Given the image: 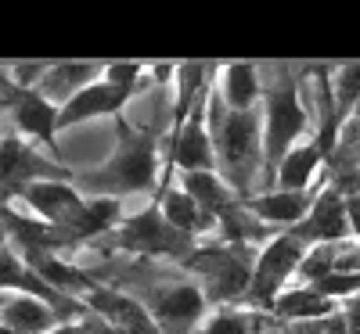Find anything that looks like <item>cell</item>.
I'll use <instances>...</instances> for the list:
<instances>
[{"instance_id": "1", "label": "cell", "mask_w": 360, "mask_h": 334, "mask_svg": "<svg viewBox=\"0 0 360 334\" xmlns=\"http://www.w3.org/2000/svg\"><path fill=\"white\" fill-rule=\"evenodd\" d=\"M209 133H213L217 147V173L224 176V184L249 201L256 180L263 176V115L252 112H231L220 98V90L209 98Z\"/></svg>"}, {"instance_id": "2", "label": "cell", "mask_w": 360, "mask_h": 334, "mask_svg": "<svg viewBox=\"0 0 360 334\" xmlns=\"http://www.w3.org/2000/svg\"><path fill=\"white\" fill-rule=\"evenodd\" d=\"M155 184V137L134 130L127 119H119V147L115 155L98 169L76 176V191L115 198V194H137Z\"/></svg>"}, {"instance_id": "3", "label": "cell", "mask_w": 360, "mask_h": 334, "mask_svg": "<svg viewBox=\"0 0 360 334\" xmlns=\"http://www.w3.org/2000/svg\"><path fill=\"white\" fill-rule=\"evenodd\" d=\"M310 112L299 101V83L281 69L278 79L266 86V108H263V180L274 184V169L295 147V140L310 130Z\"/></svg>"}, {"instance_id": "4", "label": "cell", "mask_w": 360, "mask_h": 334, "mask_svg": "<svg viewBox=\"0 0 360 334\" xmlns=\"http://www.w3.org/2000/svg\"><path fill=\"white\" fill-rule=\"evenodd\" d=\"M256 252L252 245H209L195 248V255L184 262L205 288V298L217 306H231V302H245L256 273Z\"/></svg>"}, {"instance_id": "5", "label": "cell", "mask_w": 360, "mask_h": 334, "mask_svg": "<svg viewBox=\"0 0 360 334\" xmlns=\"http://www.w3.org/2000/svg\"><path fill=\"white\" fill-rule=\"evenodd\" d=\"M307 245L299 241L292 230L288 234H278L274 241H266L259 248V259H256V273H252V288L245 295L249 309H259V313H270L274 302L281 298L288 277H295L299 266L307 259Z\"/></svg>"}, {"instance_id": "6", "label": "cell", "mask_w": 360, "mask_h": 334, "mask_svg": "<svg viewBox=\"0 0 360 334\" xmlns=\"http://www.w3.org/2000/svg\"><path fill=\"white\" fill-rule=\"evenodd\" d=\"M112 245L123 248V252H134V255H169L176 262H188L195 255V237L169 227V220L162 216L159 205L144 208L134 220H127L123 227H115Z\"/></svg>"}, {"instance_id": "7", "label": "cell", "mask_w": 360, "mask_h": 334, "mask_svg": "<svg viewBox=\"0 0 360 334\" xmlns=\"http://www.w3.org/2000/svg\"><path fill=\"white\" fill-rule=\"evenodd\" d=\"M205 291L195 281H162L152 284L144 309L152 313L159 334H191L205 316Z\"/></svg>"}, {"instance_id": "8", "label": "cell", "mask_w": 360, "mask_h": 334, "mask_svg": "<svg viewBox=\"0 0 360 334\" xmlns=\"http://www.w3.org/2000/svg\"><path fill=\"white\" fill-rule=\"evenodd\" d=\"M209 98H213V86H205L188 123L169 133V162H166V176L173 169H184V173H217V147H213V133L205 130V108Z\"/></svg>"}, {"instance_id": "9", "label": "cell", "mask_w": 360, "mask_h": 334, "mask_svg": "<svg viewBox=\"0 0 360 334\" xmlns=\"http://www.w3.org/2000/svg\"><path fill=\"white\" fill-rule=\"evenodd\" d=\"M18 194L44 223L65 230L69 241L76 245V227L86 216V201L72 184H65V180H37V184H25Z\"/></svg>"}, {"instance_id": "10", "label": "cell", "mask_w": 360, "mask_h": 334, "mask_svg": "<svg viewBox=\"0 0 360 334\" xmlns=\"http://www.w3.org/2000/svg\"><path fill=\"white\" fill-rule=\"evenodd\" d=\"M307 248L314 245H339V241L353 237V220H349V198L335 191L332 184H324L314 198L310 216L292 230Z\"/></svg>"}, {"instance_id": "11", "label": "cell", "mask_w": 360, "mask_h": 334, "mask_svg": "<svg viewBox=\"0 0 360 334\" xmlns=\"http://www.w3.org/2000/svg\"><path fill=\"white\" fill-rule=\"evenodd\" d=\"M0 105H8L11 115H15V126L33 137L40 144H47L54 155H58V144H54V133H58V108L40 98V90H18L11 79H0Z\"/></svg>"}, {"instance_id": "12", "label": "cell", "mask_w": 360, "mask_h": 334, "mask_svg": "<svg viewBox=\"0 0 360 334\" xmlns=\"http://www.w3.org/2000/svg\"><path fill=\"white\" fill-rule=\"evenodd\" d=\"M83 306L94 313V316L108 320L112 327L127 330V334H159L152 313H148V309H144V302H137L134 295L112 291V288H94V291L86 295Z\"/></svg>"}, {"instance_id": "13", "label": "cell", "mask_w": 360, "mask_h": 334, "mask_svg": "<svg viewBox=\"0 0 360 334\" xmlns=\"http://www.w3.org/2000/svg\"><path fill=\"white\" fill-rule=\"evenodd\" d=\"M62 169L44 162L37 151H29L18 137H8L0 144V187L8 191H22L25 184H37V180H58Z\"/></svg>"}, {"instance_id": "14", "label": "cell", "mask_w": 360, "mask_h": 334, "mask_svg": "<svg viewBox=\"0 0 360 334\" xmlns=\"http://www.w3.org/2000/svg\"><path fill=\"white\" fill-rule=\"evenodd\" d=\"M314 198H317V191H263V194H252L245 201V208L256 220H263L266 227H292L295 230L310 216Z\"/></svg>"}, {"instance_id": "15", "label": "cell", "mask_w": 360, "mask_h": 334, "mask_svg": "<svg viewBox=\"0 0 360 334\" xmlns=\"http://www.w3.org/2000/svg\"><path fill=\"white\" fill-rule=\"evenodd\" d=\"M58 320L62 313L33 295H11L0 306V334H51Z\"/></svg>"}, {"instance_id": "16", "label": "cell", "mask_w": 360, "mask_h": 334, "mask_svg": "<svg viewBox=\"0 0 360 334\" xmlns=\"http://www.w3.org/2000/svg\"><path fill=\"white\" fill-rule=\"evenodd\" d=\"M130 98H134L130 90H119V86H112L108 79H98V83L83 86L69 105L58 108V130H62V126H76V123H86V119H94V115H112V112L123 108Z\"/></svg>"}, {"instance_id": "17", "label": "cell", "mask_w": 360, "mask_h": 334, "mask_svg": "<svg viewBox=\"0 0 360 334\" xmlns=\"http://www.w3.org/2000/svg\"><path fill=\"white\" fill-rule=\"evenodd\" d=\"M180 191H188V194L198 201V208H202L213 223H220L227 212L242 201V198H238V194L224 184L220 173H184V180H180Z\"/></svg>"}, {"instance_id": "18", "label": "cell", "mask_w": 360, "mask_h": 334, "mask_svg": "<svg viewBox=\"0 0 360 334\" xmlns=\"http://www.w3.org/2000/svg\"><path fill=\"white\" fill-rule=\"evenodd\" d=\"M339 313V302L317 295L314 288L299 284V288H285L281 298L274 302V309H270V316H274L278 323H295V320H324V316H335Z\"/></svg>"}, {"instance_id": "19", "label": "cell", "mask_w": 360, "mask_h": 334, "mask_svg": "<svg viewBox=\"0 0 360 334\" xmlns=\"http://www.w3.org/2000/svg\"><path fill=\"white\" fill-rule=\"evenodd\" d=\"M321 162H324V155H321V147L314 140L295 144L281 159V166L274 169V191H310Z\"/></svg>"}, {"instance_id": "20", "label": "cell", "mask_w": 360, "mask_h": 334, "mask_svg": "<svg viewBox=\"0 0 360 334\" xmlns=\"http://www.w3.org/2000/svg\"><path fill=\"white\" fill-rule=\"evenodd\" d=\"M263 94L256 65H224L220 69V98L231 112H252Z\"/></svg>"}, {"instance_id": "21", "label": "cell", "mask_w": 360, "mask_h": 334, "mask_svg": "<svg viewBox=\"0 0 360 334\" xmlns=\"http://www.w3.org/2000/svg\"><path fill=\"white\" fill-rule=\"evenodd\" d=\"M101 72L105 69H98V65H51L47 76H44V83H40V98H47L51 105L54 101L69 105L83 86L98 83Z\"/></svg>"}, {"instance_id": "22", "label": "cell", "mask_w": 360, "mask_h": 334, "mask_svg": "<svg viewBox=\"0 0 360 334\" xmlns=\"http://www.w3.org/2000/svg\"><path fill=\"white\" fill-rule=\"evenodd\" d=\"M159 208H162V216L169 220V227H176L180 234H188V237H195V234H202V230H209V227H217V223L198 208V201H195L188 191H180V187H169V191L159 198Z\"/></svg>"}, {"instance_id": "23", "label": "cell", "mask_w": 360, "mask_h": 334, "mask_svg": "<svg viewBox=\"0 0 360 334\" xmlns=\"http://www.w3.org/2000/svg\"><path fill=\"white\" fill-rule=\"evenodd\" d=\"M202 334H270V320L259 309L224 306L220 313H213V316L205 320Z\"/></svg>"}, {"instance_id": "24", "label": "cell", "mask_w": 360, "mask_h": 334, "mask_svg": "<svg viewBox=\"0 0 360 334\" xmlns=\"http://www.w3.org/2000/svg\"><path fill=\"white\" fill-rule=\"evenodd\" d=\"M332 94H335L339 123L346 126V119L360 105V65H339V69H332Z\"/></svg>"}, {"instance_id": "25", "label": "cell", "mask_w": 360, "mask_h": 334, "mask_svg": "<svg viewBox=\"0 0 360 334\" xmlns=\"http://www.w3.org/2000/svg\"><path fill=\"white\" fill-rule=\"evenodd\" d=\"M79 334H127V330L112 327L108 320H101V316H94V313L86 309V316L79 320Z\"/></svg>"}, {"instance_id": "26", "label": "cell", "mask_w": 360, "mask_h": 334, "mask_svg": "<svg viewBox=\"0 0 360 334\" xmlns=\"http://www.w3.org/2000/svg\"><path fill=\"white\" fill-rule=\"evenodd\" d=\"M342 320H346V334H360V295L346 302V309H342Z\"/></svg>"}, {"instance_id": "27", "label": "cell", "mask_w": 360, "mask_h": 334, "mask_svg": "<svg viewBox=\"0 0 360 334\" xmlns=\"http://www.w3.org/2000/svg\"><path fill=\"white\" fill-rule=\"evenodd\" d=\"M349 220H353V234L360 237V194L349 198Z\"/></svg>"}, {"instance_id": "28", "label": "cell", "mask_w": 360, "mask_h": 334, "mask_svg": "<svg viewBox=\"0 0 360 334\" xmlns=\"http://www.w3.org/2000/svg\"><path fill=\"white\" fill-rule=\"evenodd\" d=\"M4 241H8V227L0 223V248H4Z\"/></svg>"}, {"instance_id": "29", "label": "cell", "mask_w": 360, "mask_h": 334, "mask_svg": "<svg viewBox=\"0 0 360 334\" xmlns=\"http://www.w3.org/2000/svg\"><path fill=\"white\" fill-rule=\"evenodd\" d=\"M0 108H4V105H0Z\"/></svg>"}]
</instances>
